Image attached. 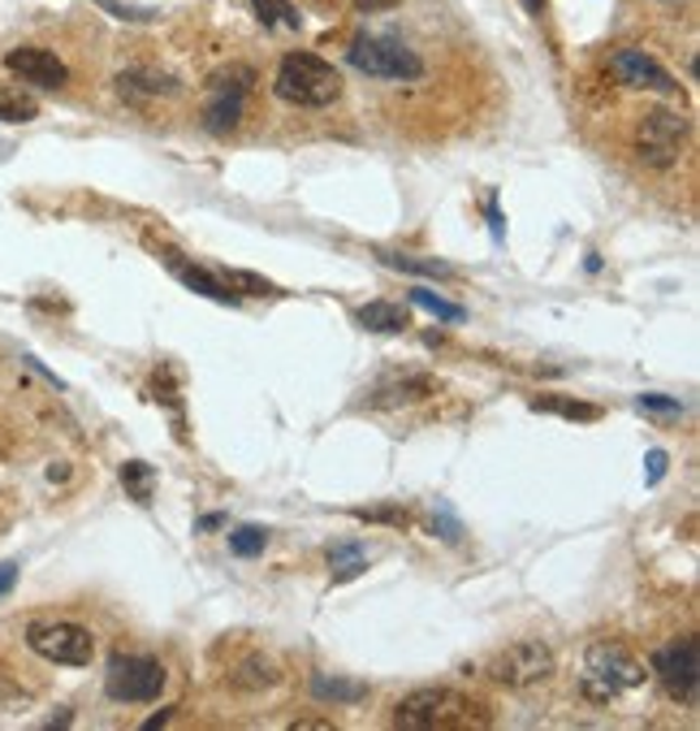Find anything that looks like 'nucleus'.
<instances>
[{"label":"nucleus","instance_id":"obj_1","mask_svg":"<svg viewBox=\"0 0 700 731\" xmlns=\"http://www.w3.org/2000/svg\"><path fill=\"white\" fill-rule=\"evenodd\" d=\"M394 728L406 731H467L489 728L485 701L458 688H415L394 706Z\"/></svg>","mask_w":700,"mask_h":731},{"label":"nucleus","instance_id":"obj_2","mask_svg":"<svg viewBox=\"0 0 700 731\" xmlns=\"http://www.w3.org/2000/svg\"><path fill=\"white\" fill-rule=\"evenodd\" d=\"M277 100L295 108H329L342 96V74L316 53H286L273 78Z\"/></svg>","mask_w":700,"mask_h":731},{"label":"nucleus","instance_id":"obj_3","mask_svg":"<svg viewBox=\"0 0 700 731\" xmlns=\"http://www.w3.org/2000/svg\"><path fill=\"white\" fill-rule=\"evenodd\" d=\"M640 684H645V663H640L627 645H618V640H597V645H588V654H584V676H580V692H584L588 701L609 706V701H618L627 688H640Z\"/></svg>","mask_w":700,"mask_h":731},{"label":"nucleus","instance_id":"obj_4","mask_svg":"<svg viewBox=\"0 0 700 731\" xmlns=\"http://www.w3.org/2000/svg\"><path fill=\"white\" fill-rule=\"evenodd\" d=\"M347 61L359 74H372V78H394V83H415L424 78V61L411 44H402L394 35H354L347 49Z\"/></svg>","mask_w":700,"mask_h":731},{"label":"nucleus","instance_id":"obj_5","mask_svg":"<svg viewBox=\"0 0 700 731\" xmlns=\"http://www.w3.org/2000/svg\"><path fill=\"white\" fill-rule=\"evenodd\" d=\"M165 667L151 654H113L108 671H104V692L121 706H144L165 692Z\"/></svg>","mask_w":700,"mask_h":731},{"label":"nucleus","instance_id":"obj_6","mask_svg":"<svg viewBox=\"0 0 700 731\" xmlns=\"http://www.w3.org/2000/svg\"><path fill=\"white\" fill-rule=\"evenodd\" d=\"M26 645L56 667H87L96 658V636L70 619H35L26 627Z\"/></svg>","mask_w":700,"mask_h":731},{"label":"nucleus","instance_id":"obj_7","mask_svg":"<svg viewBox=\"0 0 700 731\" xmlns=\"http://www.w3.org/2000/svg\"><path fill=\"white\" fill-rule=\"evenodd\" d=\"M632 144H636V157L645 160L649 169H666V165L679 160L683 144H688V117H683V113L653 108V113H645V117L636 121Z\"/></svg>","mask_w":700,"mask_h":731},{"label":"nucleus","instance_id":"obj_8","mask_svg":"<svg viewBox=\"0 0 700 731\" xmlns=\"http://www.w3.org/2000/svg\"><path fill=\"white\" fill-rule=\"evenodd\" d=\"M255 83V74L234 65V70H221L212 83H208V100H203V126L212 135H230L238 121H243V100H247V87Z\"/></svg>","mask_w":700,"mask_h":731},{"label":"nucleus","instance_id":"obj_9","mask_svg":"<svg viewBox=\"0 0 700 731\" xmlns=\"http://www.w3.org/2000/svg\"><path fill=\"white\" fill-rule=\"evenodd\" d=\"M649 667L675 701L697 706V692H700V645L697 640H675V645L657 649Z\"/></svg>","mask_w":700,"mask_h":731},{"label":"nucleus","instance_id":"obj_10","mask_svg":"<svg viewBox=\"0 0 700 731\" xmlns=\"http://www.w3.org/2000/svg\"><path fill=\"white\" fill-rule=\"evenodd\" d=\"M553 649L545 640H515L510 649H501L494 663V679L506 688H532L541 679L553 676Z\"/></svg>","mask_w":700,"mask_h":731},{"label":"nucleus","instance_id":"obj_11","mask_svg":"<svg viewBox=\"0 0 700 731\" xmlns=\"http://www.w3.org/2000/svg\"><path fill=\"white\" fill-rule=\"evenodd\" d=\"M609 74L627 87V92H653V96H675L679 78L645 49H618L609 56Z\"/></svg>","mask_w":700,"mask_h":731},{"label":"nucleus","instance_id":"obj_12","mask_svg":"<svg viewBox=\"0 0 700 731\" xmlns=\"http://www.w3.org/2000/svg\"><path fill=\"white\" fill-rule=\"evenodd\" d=\"M4 70L18 74V78L31 83V87H44V92H56V87L70 83L65 61L56 53H49V49H13V53L4 56Z\"/></svg>","mask_w":700,"mask_h":731},{"label":"nucleus","instance_id":"obj_13","mask_svg":"<svg viewBox=\"0 0 700 731\" xmlns=\"http://www.w3.org/2000/svg\"><path fill=\"white\" fill-rule=\"evenodd\" d=\"M117 92H121V100H130V105H148V100H169V96H178L182 83H178L173 74L135 65V70H121V74H117Z\"/></svg>","mask_w":700,"mask_h":731},{"label":"nucleus","instance_id":"obj_14","mask_svg":"<svg viewBox=\"0 0 700 731\" xmlns=\"http://www.w3.org/2000/svg\"><path fill=\"white\" fill-rule=\"evenodd\" d=\"M165 256H169V261H165V264H169V273H173L182 286H191L195 295L212 299V304H234V299H238V295H234V290H230L221 277H212V273H203V268H191V264L182 261V256H173V252H165Z\"/></svg>","mask_w":700,"mask_h":731},{"label":"nucleus","instance_id":"obj_15","mask_svg":"<svg viewBox=\"0 0 700 731\" xmlns=\"http://www.w3.org/2000/svg\"><path fill=\"white\" fill-rule=\"evenodd\" d=\"M311 697L320 706H354L368 697V684L363 679H342V676H311Z\"/></svg>","mask_w":700,"mask_h":731},{"label":"nucleus","instance_id":"obj_16","mask_svg":"<svg viewBox=\"0 0 700 731\" xmlns=\"http://www.w3.org/2000/svg\"><path fill=\"white\" fill-rule=\"evenodd\" d=\"M359 325L368 333H402V329H411V312L402 304H390V299H372V304L359 308Z\"/></svg>","mask_w":700,"mask_h":731},{"label":"nucleus","instance_id":"obj_17","mask_svg":"<svg viewBox=\"0 0 700 731\" xmlns=\"http://www.w3.org/2000/svg\"><path fill=\"white\" fill-rule=\"evenodd\" d=\"M363 572H368V550L359 541H342V545L329 550V575H333V584H347V580H354V575Z\"/></svg>","mask_w":700,"mask_h":731},{"label":"nucleus","instance_id":"obj_18","mask_svg":"<svg viewBox=\"0 0 700 731\" xmlns=\"http://www.w3.org/2000/svg\"><path fill=\"white\" fill-rule=\"evenodd\" d=\"M433 394V381L428 377H411V381H394V385H381L372 394L376 407H399V403H415V399H428Z\"/></svg>","mask_w":700,"mask_h":731},{"label":"nucleus","instance_id":"obj_19","mask_svg":"<svg viewBox=\"0 0 700 731\" xmlns=\"http://www.w3.org/2000/svg\"><path fill=\"white\" fill-rule=\"evenodd\" d=\"M40 117V105H35V96H26V92H13V87H0V121H9V126H22V121H35Z\"/></svg>","mask_w":700,"mask_h":731},{"label":"nucleus","instance_id":"obj_20","mask_svg":"<svg viewBox=\"0 0 700 731\" xmlns=\"http://www.w3.org/2000/svg\"><path fill=\"white\" fill-rule=\"evenodd\" d=\"M121 485H126V494L135 498V502H151V485H156V468L144 464V459H130V464H121Z\"/></svg>","mask_w":700,"mask_h":731},{"label":"nucleus","instance_id":"obj_21","mask_svg":"<svg viewBox=\"0 0 700 731\" xmlns=\"http://www.w3.org/2000/svg\"><path fill=\"white\" fill-rule=\"evenodd\" d=\"M251 9H255V18L273 31V27H290V31H299V9L290 4V0H251Z\"/></svg>","mask_w":700,"mask_h":731},{"label":"nucleus","instance_id":"obj_22","mask_svg":"<svg viewBox=\"0 0 700 731\" xmlns=\"http://www.w3.org/2000/svg\"><path fill=\"white\" fill-rule=\"evenodd\" d=\"M532 412H553V416H562V420H601V407L575 403V399H558V394L532 399Z\"/></svg>","mask_w":700,"mask_h":731},{"label":"nucleus","instance_id":"obj_23","mask_svg":"<svg viewBox=\"0 0 700 731\" xmlns=\"http://www.w3.org/2000/svg\"><path fill=\"white\" fill-rule=\"evenodd\" d=\"M381 261L399 273H415V277H454V268L446 261H428V256H390L381 252Z\"/></svg>","mask_w":700,"mask_h":731},{"label":"nucleus","instance_id":"obj_24","mask_svg":"<svg viewBox=\"0 0 700 731\" xmlns=\"http://www.w3.org/2000/svg\"><path fill=\"white\" fill-rule=\"evenodd\" d=\"M282 679V671H277V663L273 658H247L243 667H238V676H234V684L238 688H268V684H277Z\"/></svg>","mask_w":700,"mask_h":731},{"label":"nucleus","instance_id":"obj_25","mask_svg":"<svg viewBox=\"0 0 700 731\" xmlns=\"http://www.w3.org/2000/svg\"><path fill=\"white\" fill-rule=\"evenodd\" d=\"M415 308H424V312H433L437 320H467V312L458 308V304H446L437 290H428V286H415L411 295H406Z\"/></svg>","mask_w":700,"mask_h":731},{"label":"nucleus","instance_id":"obj_26","mask_svg":"<svg viewBox=\"0 0 700 731\" xmlns=\"http://www.w3.org/2000/svg\"><path fill=\"white\" fill-rule=\"evenodd\" d=\"M264 545H268V532H264V528H255V523H243V528H234V532H230V550H234L238 559H255V554H264Z\"/></svg>","mask_w":700,"mask_h":731},{"label":"nucleus","instance_id":"obj_27","mask_svg":"<svg viewBox=\"0 0 700 731\" xmlns=\"http://www.w3.org/2000/svg\"><path fill=\"white\" fill-rule=\"evenodd\" d=\"M225 286H230L234 295H277L273 282H264V277H255V273H243V268H230V273H225Z\"/></svg>","mask_w":700,"mask_h":731},{"label":"nucleus","instance_id":"obj_28","mask_svg":"<svg viewBox=\"0 0 700 731\" xmlns=\"http://www.w3.org/2000/svg\"><path fill=\"white\" fill-rule=\"evenodd\" d=\"M636 407H640V412H649V416H666V420L683 416V403H679V399H670V394H640V399H636Z\"/></svg>","mask_w":700,"mask_h":731},{"label":"nucleus","instance_id":"obj_29","mask_svg":"<svg viewBox=\"0 0 700 731\" xmlns=\"http://www.w3.org/2000/svg\"><path fill=\"white\" fill-rule=\"evenodd\" d=\"M433 532L442 541H463V523H458V516H454L446 502H437V511H433Z\"/></svg>","mask_w":700,"mask_h":731},{"label":"nucleus","instance_id":"obj_30","mask_svg":"<svg viewBox=\"0 0 700 731\" xmlns=\"http://www.w3.org/2000/svg\"><path fill=\"white\" fill-rule=\"evenodd\" d=\"M96 4L117 13V18H126V22H151L156 18V9H139V4H117V0H96Z\"/></svg>","mask_w":700,"mask_h":731},{"label":"nucleus","instance_id":"obj_31","mask_svg":"<svg viewBox=\"0 0 700 731\" xmlns=\"http://www.w3.org/2000/svg\"><path fill=\"white\" fill-rule=\"evenodd\" d=\"M666 468H670V455L666 451H649L645 455V485H661Z\"/></svg>","mask_w":700,"mask_h":731},{"label":"nucleus","instance_id":"obj_32","mask_svg":"<svg viewBox=\"0 0 700 731\" xmlns=\"http://www.w3.org/2000/svg\"><path fill=\"white\" fill-rule=\"evenodd\" d=\"M354 516H359V520H385V523H406V511H399V507H394V511H354Z\"/></svg>","mask_w":700,"mask_h":731},{"label":"nucleus","instance_id":"obj_33","mask_svg":"<svg viewBox=\"0 0 700 731\" xmlns=\"http://www.w3.org/2000/svg\"><path fill=\"white\" fill-rule=\"evenodd\" d=\"M359 13H385V9H394L399 0H350Z\"/></svg>","mask_w":700,"mask_h":731},{"label":"nucleus","instance_id":"obj_34","mask_svg":"<svg viewBox=\"0 0 700 731\" xmlns=\"http://www.w3.org/2000/svg\"><path fill=\"white\" fill-rule=\"evenodd\" d=\"M18 584V563H0V597Z\"/></svg>","mask_w":700,"mask_h":731},{"label":"nucleus","instance_id":"obj_35","mask_svg":"<svg viewBox=\"0 0 700 731\" xmlns=\"http://www.w3.org/2000/svg\"><path fill=\"white\" fill-rule=\"evenodd\" d=\"M160 723H169V710H160V714H151V719H148V723H144V728L156 731V728H160Z\"/></svg>","mask_w":700,"mask_h":731},{"label":"nucleus","instance_id":"obj_36","mask_svg":"<svg viewBox=\"0 0 700 731\" xmlns=\"http://www.w3.org/2000/svg\"><path fill=\"white\" fill-rule=\"evenodd\" d=\"M523 4H528L532 13H541V4H545V0H523Z\"/></svg>","mask_w":700,"mask_h":731}]
</instances>
